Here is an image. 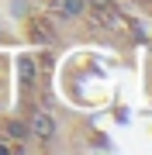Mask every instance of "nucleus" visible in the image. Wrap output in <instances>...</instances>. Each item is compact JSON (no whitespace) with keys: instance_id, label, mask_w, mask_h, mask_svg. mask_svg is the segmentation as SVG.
<instances>
[{"instance_id":"1","label":"nucleus","mask_w":152,"mask_h":155,"mask_svg":"<svg viewBox=\"0 0 152 155\" xmlns=\"http://www.w3.org/2000/svg\"><path fill=\"white\" fill-rule=\"evenodd\" d=\"M28 134L38 138V141H52V138H56V121H52V114L38 110L31 117V124H28Z\"/></svg>"},{"instance_id":"2","label":"nucleus","mask_w":152,"mask_h":155,"mask_svg":"<svg viewBox=\"0 0 152 155\" xmlns=\"http://www.w3.org/2000/svg\"><path fill=\"white\" fill-rule=\"evenodd\" d=\"M56 11L62 17H79L86 11V0H56Z\"/></svg>"},{"instance_id":"3","label":"nucleus","mask_w":152,"mask_h":155,"mask_svg":"<svg viewBox=\"0 0 152 155\" xmlns=\"http://www.w3.org/2000/svg\"><path fill=\"white\" fill-rule=\"evenodd\" d=\"M17 72H21V79H24V83H31V79H35V76H38V62H35V59H28V55H24L21 62H17Z\"/></svg>"},{"instance_id":"4","label":"nucleus","mask_w":152,"mask_h":155,"mask_svg":"<svg viewBox=\"0 0 152 155\" xmlns=\"http://www.w3.org/2000/svg\"><path fill=\"white\" fill-rule=\"evenodd\" d=\"M7 134H14V138H24V134H28V127H24L21 121H11V124H7Z\"/></svg>"},{"instance_id":"5","label":"nucleus","mask_w":152,"mask_h":155,"mask_svg":"<svg viewBox=\"0 0 152 155\" xmlns=\"http://www.w3.org/2000/svg\"><path fill=\"white\" fill-rule=\"evenodd\" d=\"M86 4H90V7H107L111 0H86Z\"/></svg>"}]
</instances>
